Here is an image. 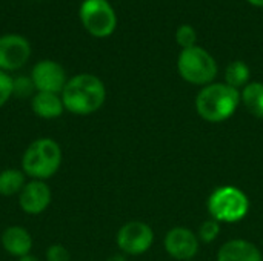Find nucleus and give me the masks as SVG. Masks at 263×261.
Listing matches in <instances>:
<instances>
[{
    "label": "nucleus",
    "instance_id": "4be33fe9",
    "mask_svg": "<svg viewBox=\"0 0 263 261\" xmlns=\"http://www.w3.org/2000/svg\"><path fill=\"white\" fill-rule=\"evenodd\" d=\"M45 261H71V254L63 245L54 243L46 249Z\"/></svg>",
    "mask_w": 263,
    "mask_h": 261
},
{
    "label": "nucleus",
    "instance_id": "5701e85b",
    "mask_svg": "<svg viewBox=\"0 0 263 261\" xmlns=\"http://www.w3.org/2000/svg\"><path fill=\"white\" fill-rule=\"evenodd\" d=\"M106 261H126V257L123 254H114V255H111Z\"/></svg>",
    "mask_w": 263,
    "mask_h": 261
},
{
    "label": "nucleus",
    "instance_id": "dca6fc26",
    "mask_svg": "<svg viewBox=\"0 0 263 261\" xmlns=\"http://www.w3.org/2000/svg\"><path fill=\"white\" fill-rule=\"evenodd\" d=\"M26 185V175L22 169L6 168L0 171V195L14 197L18 195L23 186Z\"/></svg>",
    "mask_w": 263,
    "mask_h": 261
},
{
    "label": "nucleus",
    "instance_id": "aec40b11",
    "mask_svg": "<svg viewBox=\"0 0 263 261\" xmlns=\"http://www.w3.org/2000/svg\"><path fill=\"white\" fill-rule=\"evenodd\" d=\"M219 234H220V223L214 218H210L202 223L197 237L202 243H213L219 237Z\"/></svg>",
    "mask_w": 263,
    "mask_h": 261
},
{
    "label": "nucleus",
    "instance_id": "ddd939ff",
    "mask_svg": "<svg viewBox=\"0 0 263 261\" xmlns=\"http://www.w3.org/2000/svg\"><path fill=\"white\" fill-rule=\"evenodd\" d=\"M217 261H263V257L260 249L254 243L234 238L220 246Z\"/></svg>",
    "mask_w": 263,
    "mask_h": 261
},
{
    "label": "nucleus",
    "instance_id": "20e7f679",
    "mask_svg": "<svg viewBox=\"0 0 263 261\" xmlns=\"http://www.w3.org/2000/svg\"><path fill=\"white\" fill-rule=\"evenodd\" d=\"M208 211L219 223H239L250 212V200L236 186H220L210 195Z\"/></svg>",
    "mask_w": 263,
    "mask_h": 261
},
{
    "label": "nucleus",
    "instance_id": "1a4fd4ad",
    "mask_svg": "<svg viewBox=\"0 0 263 261\" xmlns=\"http://www.w3.org/2000/svg\"><path fill=\"white\" fill-rule=\"evenodd\" d=\"M35 92H51V94H60L68 82V75L65 68L51 58L39 60L32 68L29 74Z\"/></svg>",
    "mask_w": 263,
    "mask_h": 261
},
{
    "label": "nucleus",
    "instance_id": "412c9836",
    "mask_svg": "<svg viewBox=\"0 0 263 261\" xmlns=\"http://www.w3.org/2000/svg\"><path fill=\"white\" fill-rule=\"evenodd\" d=\"M12 97V77L11 74L0 71V109Z\"/></svg>",
    "mask_w": 263,
    "mask_h": 261
},
{
    "label": "nucleus",
    "instance_id": "6ab92c4d",
    "mask_svg": "<svg viewBox=\"0 0 263 261\" xmlns=\"http://www.w3.org/2000/svg\"><path fill=\"white\" fill-rule=\"evenodd\" d=\"M176 42L182 49L196 46L197 42V32L191 25H180L176 31Z\"/></svg>",
    "mask_w": 263,
    "mask_h": 261
},
{
    "label": "nucleus",
    "instance_id": "393cba45",
    "mask_svg": "<svg viewBox=\"0 0 263 261\" xmlns=\"http://www.w3.org/2000/svg\"><path fill=\"white\" fill-rule=\"evenodd\" d=\"M248 3H251L256 8H263V0H247Z\"/></svg>",
    "mask_w": 263,
    "mask_h": 261
},
{
    "label": "nucleus",
    "instance_id": "423d86ee",
    "mask_svg": "<svg viewBox=\"0 0 263 261\" xmlns=\"http://www.w3.org/2000/svg\"><path fill=\"white\" fill-rule=\"evenodd\" d=\"M79 20L96 38H106L117 28V14L108 0H83L79 8Z\"/></svg>",
    "mask_w": 263,
    "mask_h": 261
},
{
    "label": "nucleus",
    "instance_id": "9d476101",
    "mask_svg": "<svg viewBox=\"0 0 263 261\" xmlns=\"http://www.w3.org/2000/svg\"><path fill=\"white\" fill-rule=\"evenodd\" d=\"M52 202V191L46 182L29 180L17 195L18 208L26 215H40L43 214Z\"/></svg>",
    "mask_w": 263,
    "mask_h": 261
},
{
    "label": "nucleus",
    "instance_id": "f8f14e48",
    "mask_svg": "<svg viewBox=\"0 0 263 261\" xmlns=\"http://www.w3.org/2000/svg\"><path fill=\"white\" fill-rule=\"evenodd\" d=\"M0 245L8 255L18 260V258L31 254L32 246H34V240H32L31 232L26 228L18 226V225H12V226H8L2 232Z\"/></svg>",
    "mask_w": 263,
    "mask_h": 261
},
{
    "label": "nucleus",
    "instance_id": "2eb2a0df",
    "mask_svg": "<svg viewBox=\"0 0 263 261\" xmlns=\"http://www.w3.org/2000/svg\"><path fill=\"white\" fill-rule=\"evenodd\" d=\"M240 102L251 115L263 118V83L250 82L240 92Z\"/></svg>",
    "mask_w": 263,
    "mask_h": 261
},
{
    "label": "nucleus",
    "instance_id": "f03ea898",
    "mask_svg": "<svg viewBox=\"0 0 263 261\" xmlns=\"http://www.w3.org/2000/svg\"><path fill=\"white\" fill-rule=\"evenodd\" d=\"M62 162L63 151L60 143L51 137H39L23 151L20 169L29 180L46 182L59 172Z\"/></svg>",
    "mask_w": 263,
    "mask_h": 261
},
{
    "label": "nucleus",
    "instance_id": "9b49d317",
    "mask_svg": "<svg viewBox=\"0 0 263 261\" xmlns=\"http://www.w3.org/2000/svg\"><path fill=\"white\" fill-rule=\"evenodd\" d=\"M165 251L170 257H173L177 261H190L193 260L200 248V240L197 234H194L188 228H173L166 232L163 240Z\"/></svg>",
    "mask_w": 263,
    "mask_h": 261
},
{
    "label": "nucleus",
    "instance_id": "7ed1b4c3",
    "mask_svg": "<svg viewBox=\"0 0 263 261\" xmlns=\"http://www.w3.org/2000/svg\"><path fill=\"white\" fill-rule=\"evenodd\" d=\"M240 91L227 83H210L196 97L197 114L210 123H222L234 115L240 105Z\"/></svg>",
    "mask_w": 263,
    "mask_h": 261
},
{
    "label": "nucleus",
    "instance_id": "39448f33",
    "mask_svg": "<svg viewBox=\"0 0 263 261\" xmlns=\"http://www.w3.org/2000/svg\"><path fill=\"white\" fill-rule=\"evenodd\" d=\"M177 71L185 82L203 88L214 82L217 75V62L206 49L196 45L182 49L177 58Z\"/></svg>",
    "mask_w": 263,
    "mask_h": 261
},
{
    "label": "nucleus",
    "instance_id": "0eeeda50",
    "mask_svg": "<svg viewBox=\"0 0 263 261\" xmlns=\"http://www.w3.org/2000/svg\"><path fill=\"white\" fill-rule=\"evenodd\" d=\"M116 243L123 255H143L154 243V231L148 223L133 220L117 231Z\"/></svg>",
    "mask_w": 263,
    "mask_h": 261
},
{
    "label": "nucleus",
    "instance_id": "a211bd4d",
    "mask_svg": "<svg viewBox=\"0 0 263 261\" xmlns=\"http://www.w3.org/2000/svg\"><path fill=\"white\" fill-rule=\"evenodd\" d=\"M35 94V86L29 75L12 77V97L31 98Z\"/></svg>",
    "mask_w": 263,
    "mask_h": 261
},
{
    "label": "nucleus",
    "instance_id": "f3484780",
    "mask_svg": "<svg viewBox=\"0 0 263 261\" xmlns=\"http://www.w3.org/2000/svg\"><path fill=\"white\" fill-rule=\"evenodd\" d=\"M250 77H251L250 66L242 60L231 62L225 69V83L237 91L243 89L250 83Z\"/></svg>",
    "mask_w": 263,
    "mask_h": 261
},
{
    "label": "nucleus",
    "instance_id": "4468645a",
    "mask_svg": "<svg viewBox=\"0 0 263 261\" xmlns=\"http://www.w3.org/2000/svg\"><path fill=\"white\" fill-rule=\"evenodd\" d=\"M31 111L42 120H55L63 115L65 106L60 94L35 92L31 97Z\"/></svg>",
    "mask_w": 263,
    "mask_h": 261
},
{
    "label": "nucleus",
    "instance_id": "6e6552de",
    "mask_svg": "<svg viewBox=\"0 0 263 261\" xmlns=\"http://www.w3.org/2000/svg\"><path fill=\"white\" fill-rule=\"evenodd\" d=\"M32 48L22 34L9 32L0 35V71L8 74L22 69L31 58Z\"/></svg>",
    "mask_w": 263,
    "mask_h": 261
},
{
    "label": "nucleus",
    "instance_id": "f257e3e1",
    "mask_svg": "<svg viewBox=\"0 0 263 261\" xmlns=\"http://www.w3.org/2000/svg\"><path fill=\"white\" fill-rule=\"evenodd\" d=\"M60 97L66 112L86 117L97 112L105 105L106 86L100 77L89 72H80L68 78Z\"/></svg>",
    "mask_w": 263,
    "mask_h": 261
},
{
    "label": "nucleus",
    "instance_id": "b1692460",
    "mask_svg": "<svg viewBox=\"0 0 263 261\" xmlns=\"http://www.w3.org/2000/svg\"><path fill=\"white\" fill-rule=\"evenodd\" d=\"M17 261H42L39 257H35V255H32V254H28V255H25V257H22V258H18Z\"/></svg>",
    "mask_w": 263,
    "mask_h": 261
},
{
    "label": "nucleus",
    "instance_id": "a878e982",
    "mask_svg": "<svg viewBox=\"0 0 263 261\" xmlns=\"http://www.w3.org/2000/svg\"><path fill=\"white\" fill-rule=\"evenodd\" d=\"M190 261H193V260H190Z\"/></svg>",
    "mask_w": 263,
    "mask_h": 261
}]
</instances>
